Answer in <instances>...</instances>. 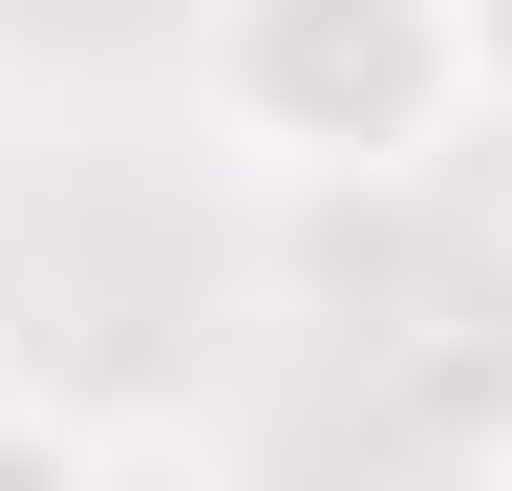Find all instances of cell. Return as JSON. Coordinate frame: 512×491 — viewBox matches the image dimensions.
<instances>
[{"mask_svg": "<svg viewBox=\"0 0 512 491\" xmlns=\"http://www.w3.org/2000/svg\"><path fill=\"white\" fill-rule=\"evenodd\" d=\"M192 107H214V150L278 171V193H384V171H427L491 86H470V0H214Z\"/></svg>", "mask_w": 512, "mask_h": 491, "instance_id": "obj_1", "label": "cell"}, {"mask_svg": "<svg viewBox=\"0 0 512 491\" xmlns=\"http://www.w3.org/2000/svg\"><path fill=\"white\" fill-rule=\"evenodd\" d=\"M150 427H86V406H43V385H0V470H128Z\"/></svg>", "mask_w": 512, "mask_h": 491, "instance_id": "obj_2", "label": "cell"}, {"mask_svg": "<svg viewBox=\"0 0 512 491\" xmlns=\"http://www.w3.org/2000/svg\"><path fill=\"white\" fill-rule=\"evenodd\" d=\"M470 86H491V107H512V0H470Z\"/></svg>", "mask_w": 512, "mask_h": 491, "instance_id": "obj_3", "label": "cell"}, {"mask_svg": "<svg viewBox=\"0 0 512 491\" xmlns=\"http://www.w3.org/2000/svg\"><path fill=\"white\" fill-rule=\"evenodd\" d=\"M491 470H512V406H491Z\"/></svg>", "mask_w": 512, "mask_h": 491, "instance_id": "obj_4", "label": "cell"}]
</instances>
